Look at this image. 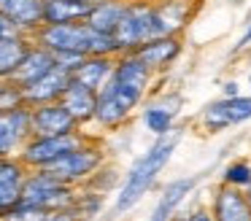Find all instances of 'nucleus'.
<instances>
[{
  "mask_svg": "<svg viewBox=\"0 0 251 221\" xmlns=\"http://www.w3.org/2000/svg\"><path fill=\"white\" fill-rule=\"evenodd\" d=\"M151 75L154 73L135 54H116L114 73L105 81V86L98 89L92 122L105 129L122 127L143 102V95L151 86Z\"/></svg>",
  "mask_w": 251,
  "mask_h": 221,
  "instance_id": "nucleus-1",
  "label": "nucleus"
},
{
  "mask_svg": "<svg viewBox=\"0 0 251 221\" xmlns=\"http://www.w3.org/2000/svg\"><path fill=\"white\" fill-rule=\"evenodd\" d=\"M33 38L38 46L49 49L51 54H108L116 57V43L111 35L92 30L87 22H73V25H41L33 32Z\"/></svg>",
  "mask_w": 251,
  "mask_h": 221,
  "instance_id": "nucleus-2",
  "label": "nucleus"
},
{
  "mask_svg": "<svg viewBox=\"0 0 251 221\" xmlns=\"http://www.w3.org/2000/svg\"><path fill=\"white\" fill-rule=\"evenodd\" d=\"M173 151H176V138L165 135V138H157V143L130 167V172H127L119 194H116V202H114L116 213H127L130 208H135V205L141 202L143 194L154 186V181L159 178V172H162L165 165L170 162Z\"/></svg>",
  "mask_w": 251,
  "mask_h": 221,
  "instance_id": "nucleus-3",
  "label": "nucleus"
},
{
  "mask_svg": "<svg viewBox=\"0 0 251 221\" xmlns=\"http://www.w3.org/2000/svg\"><path fill=\"white\" fill-rule=\"evenodd\" d=\"M105 162V154L95 140H84L81 146H76L73 151H68L65 156H60L57 162H51L49 167H44V172H49L51 178H57L60 183H68V186H81V183L92 181L100 172Z\"/></svg>",
  "mask_w": 251,
  "mask_h": 221,
  "instance_id": "nucleus-4",
  "label": "nucleus"
},
{
  "mask_svg": "<svg viewBox=\"0 0 251 221\" xmlns=\"http://www.w3.org/2000/svg\"><path fill=\"white\" fill-rule=\"evenodd\" d=\"M76 192H78L76 186L60 183L57 178H51L49 172L30 170L27 178H25L19 202H27V205H33V208L44 210V213H51V210H68V208L76 205Z\"/></svg>",
  "mask_w": 251,
  "mask_h": 221,
  "instance_id": "nucleus-5",
  "label": "nucleus"
},
{
  "mask_svg": "<svg viewBox=\"0 0 251 221\" xmlns=\"http://www.w3.org/2000/svg\"><path fill=\"white\" fill-rule=\"evenodd\" d=\"M119 54L135 51L141 43H146L149 38H154L151 27V0H127L125 14H122L116 30L111 32Z\"/></svg>",
  "mask_w": 251,
  "mask_h": 221,
  "instance_id": "nucleus-6",
  "label": "nucleus"
},
{
  "mask_svg": "<svg viewBox=\"0 0 251 221\" xmlns=\"http://www.w3.org/2000/svg\"><path fill=\"white\" fill-rule=\"evenodd\" d=\"M87 140V135L81 129L68 135H51V138H38V135H30L27 143L19 151V162H22L27 170H44L51 162H57L60 156H65L68 151H73L76 146H81Z\"/></svg>",
  "mask_w": 251,
  "mask_h": 221,
  "instance_id": "nucleus-7",
  "label": "nucleus"
},
{
  "mask_svg": "<svg viewBox=\"0 0 251 221\" xmlns=\"http://www.w3.org/2000/svg\"><path fill=\"white\" fill-rule=\"evenodd\" d=\"M195 5H197V0H151L154 38L181 35V30L195 16Z\"/></svg>",
  "mask_w": 251,
  "mask_h": 221,
  "instance_id": "nucleus-8",
  "label": "nucleus"
},
{
  "mask_svg": "<svg viewBox=\"0 0 251 221\" xmlns=\"http://www.w3.org/2000/svg\"><path fill=\"white\" fill-rule=\"evenodd\" d=\"M30 108H11L0 111V159L3 156H17L22 146L30 138Z\"/></svg>",
  "mask_w": 251,
  "mask_h": 221,
  "instance_id": "nucleus-9",
  "label": "nucleus"
},
{
  "mask_svg": "<svg viewBox=\"0 0 251 221\" xmlns=\"http://www.w3.org/2000/svg\"><path fill=\"white\" fill-rule=\"evenodd\" d=\"M81 129L73 116L62 108V102H46V105L30 108V132L38 138H51V135H68Z\"/></svg>",
  "mask_w": 251,
  "mask_h": 221,
  "instance_id": "nucleus-10",
  "label": "nucleus"
},
{
  "mask_svg": "<svg viewBox=\"0 0 251 221\" xmlns=\"http://www.w3.org/2000/svg\"><path fill=\"white\" fill-rule=\"evenodd\" d=\"M181 51H184V43H181L178 35H159V38H149L146 43H141L130 54H135L151 73H159V70L170 68L181 57Z\"/></svg>",
  "mask_w": 251,
  "mask_h": 221,
  "instance_id": "nucleus-11",
  "label": "nucleus"
},
{
  "mask_svg": "<svg viewBox=\"0 0 251 221\" xmlns=\"http://www.w3.org/2000/svg\"><path fill=\"white\" fill-rule=\"evenodd\" d=\"M71 84V73L62 68H51L46 75H41L38 81L22 86V97H25V105L35 108V105H46V102H57L65 92V86Z\"/></svg>",
  "mask_w": 251,
  "mask_h": 221,
  "instance_id": "nucleus-12",
  "label": "nucleus"
},
{
  "mask_svg": "<svg viewBox=\"0 0 251 221\" xmlns=\"http://www.w3.org/2000/svg\"><path fill=\"white\" fill-rule=\"evenodd\" d=\"M27 172L30 170L19 162V156H3L0 159V219L19 202Z\"/></svg>",
  "mask_w": 251,
  "mask_h": 221,
  "instance_id": "nucleus-13",
  "label": "nucleus"
},
{
  "mask_svg": "<svg viewBox=\"0 0 251 221\" xmlns=\"http://www.w3.org/2000/svg\"><path fill=\"white\" fill-rule=\"evenodd\" d=\"M0 14L22 35H33L44 25V0H0Z\"/></svg>",
  "mask_w": 251,
  "mask_h": 221,
  "instance_id": "nucleus-14",
  "label": "nucleus"
},
{
  "mask_svg": "<svg viewBox=\"0 0 251 221\" xmlns=\"http://www.w3.org/2000/svg\"><path fill=\"white\" fill-rule=\"evenodd\" d=\"M213 221H251V205L246 199L243 189L235 186H219L213 194Z\"/></svg>",
  "mask_w": 251,
  "mask_h": 221,
  "instance_id": "nucleus-15",
  "label": "nucleus"
},
{
  "mask_svg": "<svg viewBox=\"0 0 251 221\" xmlns=\"http://www.w3.org/2000/svg\"><path fill=\"white\" fill-rule=\"evenodd\" d=\"M51 68H54V54L33 41L8 81H14L17 86H27V84H33V81H38L41 75H46Z\"/></svg>",
  "mask_w": 251,
  "mask_h": 221,
  "instance_id": "nucleus-16",
  "label": "nucleus"
},
{
  "mask_svg": "<svg viewBox=\"0 0 251 221\" xmlns=\"http://www.w3.org/2000/svg\"><path fill=\"white\" fill-rule=\"evenodd\" d=\"M95 100H98V92H92L89 86L78 84V81H73V78H71V84L65 86V92H62V97H60L62 108L71 113L73 122H76L78 127H84V124L92 122Z\"/></svg>",
  "mask_w": 251,
  "mask_h": 221,
  "instance_id": "nucleus-17",
  "label": "nucleus"
},
{
  "mask_svg": "<svg viewBox=\"0 0 251 221\" xmlns=\"http://www.w3.org/2000/svg\"><path fill=\"white\" fill-rule=\"evenodd\" d=\"M195 183H197L195 175L170 181L168 186L162 189V194H159V199H157V205H154L151 219H149V221H170L176 216V210H178V205L186 199V194H192Z\"/></svg>",
  "mask_w": 251,
  "mask_h": 221,
  "instance_id": "nucleus-18",
  "label": "nucleus"
},
{
  "mask_svg": "<svg viewBox=\"0 0 251 221\" xmlns=\"http://www.w3.org/2000/svg\"><path fill=\"white\" fill-rule=\"evenodd\" d=\"M114 62L116 57H108V54H89L78 62V68L73 70L71 78L78 81V84L89 86L92 92H98L100 86H105V81L114 73Z\"/></svg>",
  "mask_w": 251,
  "mask_h": 221,
  "instance_id": "nucleus-19",
  "label": "nucleus"
},
{
  "mask_svg": "<svg viewBox=\"0 0 251 221\" xmlns=\"http://www.w3.org/2000/svg\"><path fill=\"white\" fill-rule=\"evenodd\" d=\"M92 5L78 0H44V25H73L84 22Z\"/></svg>",
  "mask_w": 251,
  "mask_h": 221,
  "instance_id": "nucleus-20",
  "label": "nucleus"
},
{
  "mask_svg": "<svg viewBox=\"0 0 251 221\" xmlns=\"http://www.w3.org/2000/svg\"><path fill=\"white\" fill-rule=\"evenodd\" d=\"M125 5H127V0H100V3H95L89 8L84 22L92 30L103 32V35H111L116 30V25H119L122 14H125Z\"/></svg>",
  "mask_w": 251,
  "mask_h": 221,
  "instance_id": "nucleus-21",
  "label": "nucleus"
},
{
  "mask_svg": "<svg viewBox=\"0 0 251 221\" xmlns=\"http://www.w3.org/2000/svg\"><path fill=\"white\" fill-rule=\"evenodd\" d=\"M30 43H33V38L22 35V32L8 35V38H0V81H6V78L14 75V70H17V65L22 62L25 51L30 49Z\"/></svg>",
  "mask_w": 251,
  "mask_h": 221,
  "instance_id": "nucleus-22",
  "label": "nucleus"
},
{
  "mask_svg": "<svg viewBox=\"0 0 251 221\" xmlns=\"http://www.w3.org/2000/svg\"><path fill=\"white\" fill-rule=\"evenodd\" d=\"M173 119H176V108L159 105V102H154V105H149L146 111H143V124H146V129L151 135H157V138L170 135V129H173Z\"/></svg>",
  "mask_w": 251,
  "mask_h": 221,
  "instance_id": "nucleus-23",
  "label": "nucleus"
},
{
  "mask_svg": "<svg viewBox=\"0 0 251 221\" xmlns=\"http://www.w3.org/2000/svg\"><path fill=\"white\" fill-rule=\"evenodd\" d=\"M224 113H227L229 127L232 124H243L251 119V97L249 95H238V97H222Z\"/></svg>",
  "mask_w": 251,
  "mask_h": 221,
  "instance_id": "nucleus-24",
  "label": "nucleus"
},
{
  "mask_svg": "<svg viewBox=\"0 0 251 221\" xmlns=\"http://www.w3.org/2000/svg\"><path fill=\"white\" fill-rule=\"evenodd\" d=\"M100 208H103V194H98V192H76V205H73V210L78 213L81 221L98 216Z\"/></svg>",
  "mask_w": 251,
  "mask_h": 221,
  "instance_id": "nucleus-25",
  "label": "nucleus"
},
{
  "mask_svg": "<svg viewBox=\"0 0 251 221\" xmlns=\"http://www.w3.org/2000/svg\"><path fill=\"white\" fill-rule=\"evenodd\" d=\"M251 181V165L249 162H229L224 167V183L235 189H246Z\"/></svg>",
  "mask_w": 251,
  "mask_h": 221,
  "instance_id": "nucleus-26",
  "label": "nucleus"
},
{
  "mask_svg": "<svg viewBox=\"0 0 251 221\" xmlns=\"http://www.w3.org/2000/svg\"><path fill=\"white\" fill-rule=\"evenodd\" d=\"M22 86H17L14 81H0V111H11V108H22Z\"/></svg>",
  "mask_w": 251,
  "mask_h": 221,
  "instance_id": "nucleus-27",
  "label": "nucleus"
},
{
  "mask_svg": "<svg viewBox=\"0 0 251 221\" xmlns=\"http://www.w3.org/2000/svg\"><path fill=\"white\" fill-rule=\"evenodd\" d=\"M44 216H46L44 210L33 208V205H27V202H17L6 216H3V219H6V221H41Z\"/></svg>",
  "mask_w": 251,
  "mask_h": 221,
  "instance_id": "nucleus-28",
  "label": "nucleus"
},
{
  "mask_svg": "<svg viewBox=\"0 0 251 221\" xmlns=\"http://www.w3.org/2000/svg\"><path fill=\"white\" fill-rule=\"evenodd\" d=\"M41 221H81V219H78V213L73 208H68V210H51Z\"/></svg>",
  "mask_w": 251,
  "mask_h": 221,
  "instance_id": "nucleus-29",
  "label": "nucleus"
},
{
  "mask_svg": "<svg viewBox=\"0 0 251 221\" xmlns=\"http://www.w3.org/2000/svg\"><path fill=\"white\" fill-rule=\"evenodd\" d=\"M186 221H213V213L205 210V208H197V210H192V213L186 216Z\"/></svg>",
  "mask_w": 251,
  "mask_h": 221,
  "instance_id": "nucleus-30",
  "label": "nucleus"
},
{
  "mask_svg": "<svg viewBox=\"0 0 251 221\" xmlns=\"http://www.w3.org/2000/svg\"><path fill=\"white\" fill-rule=\"evenodd\" d=\"M17 27H14L11 25V22H8L6 19V16H3V14H0V38H8V35H17Z\"/></svg>",
  "mask_w": 251,
  "mask_h": 221,
  "instance_id": "nucleus-31",
  "label": "nucleus"
},
{
  "mask_svg": "<svg viewBox=\"0 0 251 221\" xmlns=\"http://www.w3.org/2000/svg\"><path fill=\"white\" fill-rule=\"evenodd\" d=\"M249 43H251V25L246 27V32H243V35L238 38V43H235V51H240V49H246V46H249Z\"/></svg>",
  "mask_w": 251,
  "mask_h": 221,
  "instance_id": "nucleus-32",
  "label": "nucleus"
},
{
  "mask_svg": "<svg viewBox=\"0 0 251 221\" xmlns=\"http://www.w3.org/2000/svg\"><path fill=\"white\" fill-rule=\"evenodd\" d=\"M238 95H240L238 81H227V84H224V97H238Z\"/></svg>",
  "mask_w": 251,
  "mask_h": 221,
  "instance_id": "nucleus-33",
  "label": "nucleus"
},
{
  "mask_svg": "<svg viewBox=\"0 0 251 221\" xmlns=\"http://www.w3.org/2000/svg\"><path fill=\"white\" fill-rule=\"evenodd\" d=\"M243 194H246V199H249V205H251V181H249V186L243 189Z\"/></svg>",
  "mask_w": 251,
  "mask_h": 221,
  "instance_id": "nucleus-34",
  "label": "nucleus"
},
{
  "mask_svg": "<svg viewBox=\"0 0 251 221\" xmlns=\"http://www.w3.org/2000/svg\"><path fill=\"white\" fill-rule=\"evenodd\" d=\"M170 221H186V213H176V216H173V219H170Z\"/></svg>",
  "mask_w": 251,
  "mask_h": 221,
  "instance_id": "nucleus-35",
  "label": "nucleus"
},
{
  "mask_svg": "<svg viewBox=\"0 0 251 221\" xmlns=\"http://www.w3.org/2000/svg\"><path fill=\"white\" fill-rule=\"evenodd\" d=\"M78 3H87V5H95V3H100V0H78Z\"/></svg>",
  "mask_w": 251,
  "mask_h": 221,
  "instance_id": "nucleus-36",
  "label": "nucleus"
},
{
  "mask_svg": "<svg viewBox=\"0 0 251 221\" xmlns=\"http://www.w3.org/2000/svg\"><path fill=\"white\" fill-rule=\"evenodd\" d=\"M249 86H251V73H249Z\"/></svg>",
  "mask_w": 251,
  "mask_h": 221,
  "instance_id": "nucleus-37",
  "label": "nucleus"
},
{
  "mask_svg": "<svg viewBox=\"0 0 251 221\" xmlns=\"http://www.w3.org/2000/svg\"><path fill=\"white\" fill-rule=\"evenodd\" d=\"M0 221H6V219H0Z\"/></svg>",
  "mask_w": 251,
  "mask_h": 221,
  "instance_id": "nucleus-38",
  "label": "nucleus"
}]
</instances>
